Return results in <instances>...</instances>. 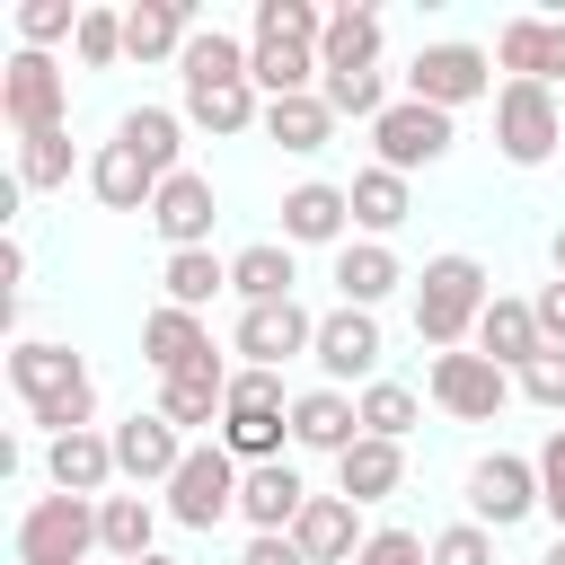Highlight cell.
Returning a JSON list of instances; mask_svg holds the SVG:
<instances>
[{
  "mask_svg": "<svg viewBox=\"0 0 565 565\" xmlns=\"http://www.w3.org/2000/svg\"><path fill=\"white\" fill-rule=\"evenodd\" d=\"M291 441L300 450H353L362 441V406L344 397V388H309V397H291Z\"/></svg>",
  "mask_w": 565,
  "mask_h": 565,
  "instance_id": "obj_25",
  "label": "cell"
},
{
  "mask_svg": "<svg viewBox=\"0 0 565 565\" xmlns=\"http://www.w3.org/2000/svg\"><path fill=\"white\" fill-rule=\"evenodd\" d=\"M79 0H26L18 9V35H26V53H44V44H62V35H79Z\"/></svg>",
  "mask_w": 565,
  "mask_h": 565,
  "instance_id": "obj_42",
  "label": "cell"
},
{
  "mask_svg": "<svg viewBox=\"0 0 565 565\" xmlns=\"http://www.w3.org/2000/svg\"><path fill=\"white\" fill-rule=\"evenodd\" d=\"M71 53H79V71H115L124 62V9H88L79 35H71Z\"/></svg>",
  "mask_w": 565,
  "mask_h": 565,
  "instance_id": "obj_41",
  "label": "cell"
},
{
  "mask_svg": "<svg viewBox=\"0 0 565 565\" xmlns=\"http://www.w3.org/2000/svg\"><path fill=\"white\" fill-rule=\"evenodd\" d=\"M238 477H247V468H238L221 441H194L185 468L168 477V521H177V530H212V521H230V512H238Z\"/></svg>",
  "mask_w": 565,
  "mask_h": 565,
  "instance_id": "obj_5",
  "label": "cell"
},
{
  "mask_svg": "<svg viewBox=\"0 0 565 565\" xmlns=\"http://www.w3.org/2000/svg\"><path fill=\"white\" fill-rule=\"evenodd\" d=\"M247 79H256L265 97H309V79H318V44L256 35V44H247Z\"/></svg>",
  "mask_w": 565,
  "mask_h": 565,
  "instance_id": "obj_30",
  "label": "cell"
},
{
  "mask_svg": "<svg viewBox=\"0 0 565 565\" xmlns=\"http://www.w3.org/2000/svg\"><path fill=\"white\" fill-rule=\"evenodd\" d=\"M115 141H124V150H141L159 177H177V150H185V115H168V106H132V115L115 124Z\"/></svg>",
  "mask_w": 565,
  "mask_h": 565,
  "instance_id": "obj_37",
  "label": "cell"
},
{
  "mask_svg": "<svg viewBox=\"0 0 565 565\" xmlns=\"http://www.w3.org/2000/svg\"><path fill=\"white\" fill-rule=\"evenodd\" d=\"M291 282H300V265H291V247H282V238H256V247H238V256H230V291H238L247 309L291 300Z\"/></svg>",
  "mask_w": 565,
  "mask_h": 565,
  "instance_id": "obj_29",
  "label": "cell"
},
{
  "mask_svg": "<svg viewBox=\"0 0 565 565\" xmlns=\"http://www.w3.org/2000/svg\"><path fill=\"white\" fill-rule=\"evenodd\" d=\"M309 362L327 371V388H335V380H371V371H380V318H371V309H327Z\"/></svg>",
  "mask_w": 565,
  "mask_h": 565,
  "instance_id": "obj_14",
  "label": "cell"
},
{
  "mask_svg": "<svg viewBox=\"0 0 565 565\" xmlns=\"http://www.w3.org/2000/svg\"><path fill=\"white\" fill-rule=\"evenodd\" d=\"M362 503H344V494H309V512L291 521V547L309 556V565H353L362 556Z\"/></svg>",
  "mask_w": 565,
  "mask_h": 565,
  "instance_id": "obj_16",
  "label": "cell"
},
{
  "mask_svg": "<svg viewBox=\"0 0 565 565\" xmlns=\"http://www.w3.org/2000/svg\"><path fill=\"white\" fill-rule=\"evenodd\" d=\"M530 309H539V335H547V344H565V274H556V282H539V300H530Z\"/></svg>",
  "mask_w": 565,
  "mask_h": 565,
  "instance_id": "obj_50",
  "label": "cell"
},
{
  "mask_svg": "<svg viewBox=\"0 0 565 565\" xmlns=\"http://www.w3.org/2000/svg\"><path fill=\"white\" fill-rule=\"evenodd\" d=\"M309 512V486H300V468L291 459H265V468H247L238 477V521L256 530V539H291V521Z\"/></svg>",
  "mask_w": 565,
  "mask_h": 565,
  "instance_id": "obj_13",
  "label": "cell"
},
{
  "mask_svg": "<svg viewBox=\"0 0 565 565\" xmlns=\"http://www.w3.org/2000/svg\"><path fill=\"white\" fill-rule=\"evenodd\" d=\"M159 291H168V309H212V291H230V265L212 256V247H185V256H168L159 265Z\"/></svg>",
  "mask_w": 565,
  "mask_h": 565,
  "instance_id": "obj_35",
  "label": "cell"
},
{
  "mask_svg": "<svg viewBox=\"0 0 565 565\" xmlns=\"http://www.w3.org/2000/svg\"><path fill=\"white\" fill-rule=\"evenodd\" d=\"M238 565H309V556H300L291 539H247V556H238Z\"/></svg>",
  "mask_w": 565,
  "mask_h": 565,
  "instance_id": "obj_51",
  "label": "cell"
},
{
  "mask_svg": "<svg viewBox=\"0 0 565 565\" xmlns=\"http://www.w3.org/2000/svg\"><path fill=\"white\" fill-rule=\"evenodd\" d=\"M115 468L132 477V486H168L177 468H185V433L150 406V415H124L115 424Z\"/></svg>",
  "mask_w": 565,
  "mask_h": 565,
  "instance_id": "obj_15",
  "label": "cell"
},
{
  "mask_svg": "<svg viewBox=\"0 0 565 565\" xmlns=\"http://www.w3.org/2000/svg\"><path fill=\"white\" fill-rule=\"evenodd\" d=\"M265 132L291 150V159H309V150H327L335 141V106L309 88V97H265Z\"/></svg>",
  "mask_w": 565,
  "mask_h": 565,
  "instance_id": "obj_31",
  "label": "cell"
},
{
  "mask_svg": "<svg viewBox=\"0 0 565 565\" xmlns=\"http://www.w3.org/2000/svg\"><path fill=\"white\" fill-rule=\"evenodd\" d=\"M486 265L477 256H433L424 274H415V335L433 344V353H459V335H477V318H486Z\"/></svg>",
  "mask_w": 565,
  "mask_h": 565,
  "instance_id": "obj_2",
  "label": "cell"
},
{
  "mask_svg": "<svg viewBox=\"0 0 565 565\" xmlns=\"http://www.w3.org/2000/svg\"><path fill=\"white\" fill-rule=\"evenodd\" d=\"M494 62H503L512 79H539V88H556V79H565V18H503V35H494Z\"/></svg>",
  "mask_w": 565,
  "mask_h": 565,
  "instance_id": "obj_18",
  "label": "cell"
},
{
  "mask_svg": "<svg viewBox=\"0 0 565 565\" xmlns=\"http://www.w3.org/2000/svg\"><path fill=\"white\" fill-rule=\"evenodd\" d=\"M450 115L441 106H424V97H397L380 124H371V150H380V168H397V177H415V168H433V159H450Z\"/></svg>",
  "mask_w": 565,
  "mask_h": 565,
  "instance_id": "obj_8",
  "label": "cell"
},
{
  "mask_svg": "<svg viewBox=\"0 0 565 565\" xmlns=\"http://www.w3.org/2000/svg\"><path fill=\"white\" fill-rule=\"evenodd\" d=\"M18 185H26V194L71 185V124H53V132H26V141H18Z\"/></svg>",
  "mask_w": 565,
  "mask_h": 565,
  "instance_id": "obj_39",
  "label": "cell"
},
{
  "mask_svg": "<svg viewBox=\"0 0 565 565\" xmlns=\"http://www.w3.org/2000/svg\"><path fill=\"white\" fill-rule=\"evenodd\" d=\"M150 539H159V512H150L141 494H106V503H97V547H106L115 565L150 556Z\"/></svg>",
  "mask_w": 565,
  "mask_h": 565,
  "instance_id": "obj_36",
  "label": "cell"
},
{
  "mask_svg": "<svg viewBox=\"0 0 565 565\" xmlns=\"http://www.w3.org/2000/svg\"><path fill=\"white\" fill-rule=\"evenodd\" d=\"M318 344V318L300 309V300H265V309H238V353H247V371H282L291 353H309Z\"/></svg>",
  "mask_w": 565,
  "mask_h": 565,
  "instance_id": "obj_12",
  "label": "cell"
},
{
  "mask_svg": "<svg viewBox=\"0 0 565 565\" xmlns=\"http://www.w3.org/2000/svg\"><path fill=\"white\" fill-rule=\"evenodd\" d=\"M159 415L185 433V424H212V415H230V362L212 353V362H194V371H177V380H159Z\"/></svg>",
  "mask_w": 565,
  "mask_h": 565,
  "instance_id": "obj_27",
  "label": "cell"
},
{
  "mask_svg": "<svg viewBox=\"0 0 565 565\" xmlns=\"http://www.w3.org/2000/svg\"><path fill=\"white\" fill-rule=\"evenodd\" d=\"M44 477H53V494H88V503H106V477H124L115 468V433H62L53 450H44Z\"/></svg>",
  "mask_w": 565,
  "mask_h": 565,
  "instance_id": "obj_17",
  "label": "cell"
},
{
  "mask_svg": "<svg viewBox=\"0 0 565 565\" xmlns=\"http://www.w3.org/2000/svg\"><path fill=\"white\" fill-rule=\"evenodd\" d=\"M230 406H282V415H291V397H282L274 371H230Z\"/></svg>",
  "mask_w": 565,
  "mask_h": 565,
  "instance_id": "obj_49",
  "label": "cell"
},
{
  "mask_svg": "<svg viewBox=\"0 0 565 565\" xmlns=\"http://www.w3.org/2000/svg\"><path fill=\"white\" fill-rule=\"evenodd\" d=\"M539 565H565V539H556V547H547V556H539Z\"/></svg>",
  "mask_w": 565,
  "mask_h": 565,
  "instance_id": "obj_53",
  "label": "cell"
},
{
  "mask_svg": "<svg viewBox=\"0 0 565 565\" xmlns=\"http://www.w3.org/2000/svg\"><path fill=\"white\" fill-rule=\"evenodd\" d=\"M132 565H177V556H159V547H150V556H132Z\"/></svg>",
  "mask_w": 565,
  "mask_h": 565,
  "instance_id": "obj_52",
  "label": "cell"
},
{
  "mask_svg": "<svg viewBox=\"0 0 565 565\" xmlns=\"http://www.w3.org/2000/svg\"><path fill=\"white\" fill-rule=\"evenodd\" d=\"M539 512L556 521V539H565V424L547 433V450H539Z\"/></svg>",
  "mask_w": 565,
  "mask_h": 565,
  "instance_id": "obj_46",
  "label": "cell"
},
{
  "mask_svg": "<svg viewBox=\"0 0 565 565\" xmlns=\"http://www.w3.org/2000/svg\"><path fill=\"white\" fill-rule=\"evenodd\" d=\"M177 71H185V88H230V79H247V44L221 35V26H194L185 53H177Z\"/></svg>",
  "mask_w": 565,
  "mask_h": 565,
  "instance_id": "obj_33",
  "label": "cell"
},
{
  "mask_svg": "<svg viewBox=\"0 0 565 565\" xmlns=\"http://www.w3.org/2000/svg\"><path fill=\"white\" fill-rule=\"evenodd\" d=\"M97 556V503L88 494H35L18 512V565H88Z\"/></svg>",
  "mask_w": 565,
  "mask_h": 565,
  "instance_id": "obj_3",
  "label": "cell"
},
{
  "mask_svg": "<svg viewBox=\"0 0 565 565\" xmlns=\"http://www.w3.org/2000/svg\"><path fill=\"white\" fill-rule=\"evenodd\" d=\"M433 565H494V530L486 521H450L433 539Z\"/></svg>",
  "mask_w": 565,
  "mask_h": 565,
  "instance_id": "obj_45",
  "label": "cell"
},
{
  "mask_svg": "<svg viewBox=\"0 0 565 565\" xmlns=\"http://www.w3.org/2000/svg\"><path fill=\"white\" fill-rule=\"evenodd\" d=\"M282 441H291V415H282V406H230V415H221V450H230L238 468L282 459Z\"/></svg>",
  "mask_w": 565,
  "mask_h": 565,
  "instance_id": "obj_32",
  "label": "cell"
},
{
  "mask_svg": "<svg viewBox=\"0 0 565 565\" xmlns=\"http://www.w3.org/2000/svg\"><path fill=\"white\" fill-rule=\"evenodd\" d=\"M212 221H221V203H212V177H194V168H177V177L150 194V230L168 238V256L212 247Z\"/></svg>",
  "mask_w": 565,
  "mask_h": 565,
  "instance_id": "obj_11",
  "label": "cell"
},
{
  "mask_svg": "<svg viewBox=\"0 0 565 565\" xmlns=\"http://www.w3.org/2000/svg\"><path fill=\"white\" fill-rule=\"evenodd\" d=\"M185 35H194V9H185V0H132V9H124V53H132V62L185 53Z\"/></svg>",
  "mask_w": 565,
  "mask_h": 565,
  "instance_id": "obj_28",
  "label": "cell"
},
{
  "mask_svg": "<svg viewBox=\"0 0 565 565\" xmlns=\"http://www.w3.org/2000/svg\"><path fill=\"white\" fill-rule=\"evenodd\" d=\"M88 185H97V203H106V212H150V194H159L168 177H159V168H150L141 150L106 141V150L88 159Z\"/></svg>",
  "mask_w": 565,
  "mask_h": 565,
  "instance_id": "obj_26",
  "label": "cell"
},
{
  "mask_svg": "<svg viewBox=\"0 0 565 565\" xmlns=\"http://www.w3.org/2000/svg\"><path fill=\"white\" fill-rule=\"evenodd\" d=\"M397 282H406V265L388 256V238H344V247H335V291H344V309H380Z\"/></svg>",
  "mask_w": 565,
  "mask_h": 565,
  "instance_id": "obj_24",
  "label": "cell"
},
{
  "mask_svg": "<svg viewBox=\"0 0 565 565\" xmlns=\"http://www.w3.org/2000/svg\"><path fill=\"white\" fill-rule=\"evenodd\" d=\"M477 353L494 362V371H530L539 353H547V335H539V309L530 300H486V318H477Z\"/></svg>",
  "mask_w": 565,
  "mask_h": 565,
  "instance_id": "obj_19",
  "label": "cell"
},
{
  "mask_svg": "<svg viewBox=\"0 0 565 565\" xmlns=\"http://www.w3.org/2000/svg\"><path fill=\"white\" fill-rule=\"evenodd\" d=\"M344 194H353V221H362L371 238H388V230H397V221L415 212V194H406V177H397V168H380V159H371V168H362V177H353Z\"/></svg>",
  "mask_w": 565,
  "mask_h": 565,
  "instance_id": "obj_34",
  "label": "cell"
},
{
  "mask_svg": "<svg viewBox=\"0 0 565 565\" xmlns=\"http://www.w3.org/2000/svg\"><path fill=\"white\" fill-rule=\"evenodd\" d=\"M530 512H539V459L486 450V459L468 468V521H486V530H512V521H530Z\"/></svg>",
  "mask_w": 565,
  "mask_h": 565,
  "instance_id": "obj_10",
  "label": "cell"
},
{
  "mask_svg": "<svg viewBox=\"0 0 565 565\" xmlns=\"http://www.w3.org/2000/svg\"><path fill=\"white\" fill-rule=\"evenodd\" d=\"M353 406H362V433H380V441H406V433H415V415H424V406H415V388H397V380H371Z\"/></svg>",
  "mask_w": 565,
  "mask_h": 565,
  "instance_id": "obj_40",
  "label": "cell"
},
{
  "mask_svg": "<svg viewBox=\"0 0 565 565\" xmlns=\"http://www.w3.org/2000/svg\"><path fill=\"white\" fill-rule=\"evenodd\" d=\"M397 486H406V441L362 433V441L335 459V494H344V503H388Z\"/></svg>",
  "mask_w": 565,
  "mask_h": 565,
  "instance_id": "obj_23",
  "label": "cell"
},
{
  "mask_svg": "<svg viewBox=\"0 0 565 565\" xmlns=\"http://www.w3.org/2000/svg\"><path fill=\"white\" fill-rule=\"evenodd\" d=\"M433 406L441 415H459V424H494L503 415V397H512V371H494L486 353H433Z\"/></svg>",
  "mask_w": 565,
  "mask_h": 565,
  "instance_id": "obj_9",
  "label": "cell"
},
{
  "mask_svg": "<svg viewBox=\"0 0 565 565\" xmlns=\"http://www.w3.org/2000/svg\"><path fill=\"white\" fill-rule=\"evenodd\" d=\"M353 71H380V9H327V35H318V79H353Z\"/></svg>",
  "mask_w": 565,
  "mask_h": 565,
  "instance_id": "obj_21",
  "label": "cell"
},
{
  "mask_svg": "<svg viewBox=\"0 0 565 565\" xmlns=\"http://www.w3.org/2000/svg\"><path fill=\"white\" fill-rule=\"evenodd\" d=\"M318 97H327L335 115H362V124H380V115H388V88H380V71H353V79H318Z\"/></svg>",
  "mask_w": 565,
  "mask_h": 565,
  "instance_id": "obj_44",
  "label": "cell"
},
{
  "mask_svg": "<svg viewBox=\"0 0 565 565\" xmlns=\"http://www.w3.org/2000/svg\"><path fill=\"white\" fill-rule=\"evenodd\" d=\"M521 397H530V406H556V415H565V344H547V353H539V362L521 371Z\"/></svg>",
  "mask_w": 565,
  "mask_h": 565,
  "instance_id": "obj_47",
  "label": "cell"
},
{
  "mask_svg": "<svg viewBox=\"0 0 565 565\" xmlns=\"http://www.w3.org/2000/svg\"><path fill=\"white\" fill-rule=\"evenodd\" d=\"M406 97L459 115V106L494 97V53H477V44H424V53L406 62Z\"/></svg>",
  "mask_w": 565,
  "mask_h": 565,
  "instance_id": "obj_6",
  "label": "cell"
},
{
  "mask_svg": "<svg viewBox=\"0 0 565 565\" xmlns=\"http://www.w3.org/2000/svg\"><path fill=\"white\" fill-rule=\"evenodd\" d=\"M353 565H433V547H424V539H415V530H371V539H362V556H353Z\"/></svg>",
  "mask_w": 565,
  "mask_h": 565,
  "instance_id": "obj_48",
  "label": "cell"
},
{
  "mask_svg": "<svg viewBox=\"0 0 565 565\" xmlns=\"http://www.w3.org/2000/svg\"><path fill=\"white\" fill-rule=\"evenodd\" d=\"M185 124H203V132H247V124H265L256 79H230V88H185Z\"/></svg>",
  "mask_w": 565,
  "mask_h": 565,
  "instance_id": "obj_38",
  "label": "cell"
},
{
  "mask_svg": "<svg viewBox=\"0 0 565 565\" xmlns=\"http://www.w3.org/2000/svg\"><path fill=\"white\" fill-rule=\"evenodd\" d=\"M141 362L159 371V380H177V371H194V362H212V327L194 318V309H150L141 318Z\"/></svg>",
  "mask_w": 565,
  "mask_h": 565,
  "instance_id": "obj_20",
  "label": "cell"
},
{
  "mask_svg": "<svg viewBox=\"0 0 565 565\" xmlns=\"http://www.w3.org/2000/svg\"><path fill=\"white\" fill-rule=\"evenodd\" d=\"M494 141H503L512 168H547L556 141H565L556 88H539V79H503V88H494Z\"/></svg>",
  "mask_w": 565,
  "mask_h": 565,
  "instance_id": "obj_4",
  "label": "cell"
},
{
  "mask_svg": "<svg viewBox=\"0 0 565 565\" xmlns=\"http://www.w3.org/2000/svg\"><path fill=\"white\" fill-rule=\"evenodd\" d=\"M62 106H71V79H62V62L53 53H9V71H0V115L18 124V141L26 132H53L62 124Z\"/></svg>",
  "mask_w": 565,
  "mask_h": 565,
  "instance_id": "obj_7",
  "label": "cell"
},
{
  "mask_svg": "<svg viewBox=\"0 0 565 565\" xmlns=\"http://www.w3.org/2000/svg\"><path fill=\"white\" fill-rule=\"evenodd\" d=\"M9 388L26 397V415L62 441V433H88V415H97V380H88V362L71 353V344H18L9 353Z\"/></svg>",
  "mask_w": 565,
  "mask_h": 565,
  "instance_id": "obj_1",
  "label": "cell"
},
{
  "mask_svg": "<svg viewBox=\"0 0 565 565\" xmlns=\"http://www.w3.org/2000/svg\"><path fill=\"white\" fill-rule=\"evenodd\" d=\"M256 35H282V44H318V35H327V9H309V0H256Z\"/></svg>",
  "mask_w": 565,
  "mask_h": 565,
  "instance_id": "obj_43",
  "label": "cell"
},
{
  "mask_svg": "<svg viewBox=\"0 0 565 565\" xmlns=\"http://www.w3.org/2000/svg\"><path fill=\"white\" fill-rule=\"evenodd\" d=\"M556 274H565V230H556Z\"/></svg>",
  "mask_w": 565,
  "mask_h": 565,
  "instance_id": "obj_54",
  "label": "cell"
},
{
  "mask_svg": "<svg viewBox=\"0 0 565 565\" xmlns=\"http://www.w3.org/2000/svg\"><path fill=\"white\" fill-rule=\"evenodd\" d=\"M344 221H353V194L344 185H291L282 194V247H335L344 238Z\"/></svg>",
  "mask_w": 565,
  "mask_h": 565,
  "instance_id": "obj_22",
  "label": "cell"
}]
</instances>
